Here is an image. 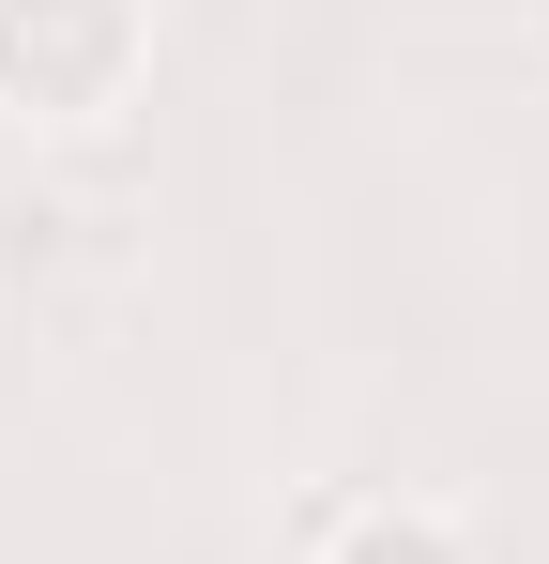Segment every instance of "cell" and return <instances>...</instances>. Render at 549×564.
Returning a JSON list of instances; mask_svg holds the SVG:
<instances>
[{"instance_id": "cell-1", "label": "cell", "mask_w": 549, "mask_h": 564, "mask_svg": "<svg viewBox=\"0 0 549 564\" xmlns=\"http://www.w3.org/2000/svg\"><path fill=\"white\" fill-rule=\"evenodd\" d=\"M153 77V0H0V122L92 138Z\"/></svg>"}, {"instance_id": "cell-2", "label": "cell", "mask_w": 549, "mask_h": 564, "mask_svg": "<svg viewBox=\"0 0 549 564\" xmlns=\"http://www.w3.org/2000/svg\"><path fill=\"white\" fill-rule=\"evenodd\" d=\"M290 564H488V550L428 488H336V503H305V550Z\"/></svg>"}]
</instances>
